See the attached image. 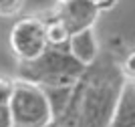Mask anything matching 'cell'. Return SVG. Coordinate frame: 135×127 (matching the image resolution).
I'll return each mask as SVG.
<instances>
[{"mask_svg":"<svg viewBox=\"0 0 135 127\" xmlns=\"http://www.w3.org/2000/svg\"><path fill=\"white\" fill-rule=\"evenodd\" d=\"M125 77L111 57H97L69 89L67 103L52 127H109Z\"/></svg>","mask_w":135,"mask_h":127,"instance_id":"obj_1","label":"cell"},{"mask_svg":"<svg viewBox=\"0 0 135 127\" xmlns=\"http://www.w3.org/2000/svg\"><path fill=\"white\" fill-rule=\"evenodd\" d=\"M24 79L45 89L73 87L85 67L69 53L67 46H46L38 59L24 63Z\"/></svg>","mask_w":135,"mask_h":127,"instance_id":"obj_2","label":"cell"},{"mask_svg":"<svg viewBox=\"0 0 135 127\" xmlns=\"http://www.w3.org/2000/svg\"><path fill=\"white\" fill-rule=\"evenodd\" d=\"M8 109L12 115V127H52L55 109L45 87L18 79L14 81Z\"/></svg>","mask_w":135,"mask_h":127,"instance_id":"obj_3","label":"cell"},{"mask_svg":"<svg viewBox=\"0 0 135 127\" xmlns=\"http://www.w3.org/2000/svg\"><path fill=\"white\" fill-rule=\"evenodd\" d=\"M8 43H10L12 53L22 63L38 59L49 46L45 20L40 16H24L16 20V24L10 28Z\"/></svg>","mask_w":135,"mask_h":127,"instance_id":"obj_4","label":"cell"},{"mask_svg":"<svg viewBox=\"0 0 135 127\" xmlns=\"http://www.w3.org/2000/svg\"><path fill=\"white\" fill-rule=\"evenodd\" d=\"M56 14L69 26L71 32H77V30H83V28L95 26L101 10L91 0H69V2H61L59 4Z\"/></svg>","mask_w":135,"mask_h":127,"instance_id":"obj_5","label":"cell"},{"mask_svg":"<svg viewBox=\"0 0 135 127\" xmlns=\"http://www.w3.org/2000/svg\"><path fill=\"white\" fill-rule=\"evenodd\" d=\"M69 53L77 59L83 67H89L97 61L99 57V40H97V34L93 28H83V30H77V32L71 34L67 44Z\"/></svg>","mask_w":135,"mask_h":127,"instance_id":"obj_6","label":"cell"},{"mask_svg":"<svg viewBox=\"0 0 135 127\" xmlns=\"http://www.w3.org/2000/svg\"><path fill=\"white\" fill-rule=\"evenodd\" d=\"M109 127H135V81L123 83Z\"/></svg>","mask_w":135,"mask_h":127,"instance_id":"obj_7","label":"cell"},{"mask_svg":"<svg viewBox=\"0 0 135 127\" xmlns=\"http://www.w3.org/2000/svg\"><path fill=\"white\" fill-rule=\"evenodd\" d=\"M45 20V18H42ZM45 28H46V40H49V46H67L69 39H71V30L65 22L59 18V14L55 12V16L45 20Z\"/></svg>","mask_w":135,"mask_h":127,"instance_id":"obj_8","label":"cell"},{"mask_svg":"<svg viewBox=\"0 0 135 127\" xmlns=\"http://www.w3.org/2000/svg\"><path fill=\"white\" fill-rule=\"evenodd\" d=\"M26 0H0V18H12L20 14Z\"/></svg>","mask_w":135,"mask_h":127,"instance_id":"obj_9","label":"cell"},{"mask_svg":"<svg viewBox=\"0 0 135 127\" xmlns=\"http://www.w3.org/2000/svg\"><path fill=\"white\" fill-rule=\"evenodd\" d=\"M119 69L123 73L125 81H135V49L127 53L123 63H119Z\"/></svg>","mask_w":135,"mask_h":127,"instance_id":"obj_10","label":"cell"},{"mask_svg":"<svg viewBox=\"0 0 135 127\" xmlns=\"http://www.w3.org/2000/svg\"><path fill=\"white\" fill-rule=\"evenodd\" d=\"M0 127H12V115L8 103H0Z\"/></svg>","mask_w":135,"mask_h":127,"instance_id":"obj_11","label":"cell"},{"mask_svg":"<svg viewBox=\"0 0 135 127\" xmlns=\"http://www.w3.org/2000/svg\"><path fill=\"white\" fill-rule=\"evenodd\" d=\"M91 2H95L99 6V10H109V8H113L117 4V0H91Z\"/></svg>","mask_w":135,"mask_h":127,"instance_id":"obj_12","label":"cell"},{"mask_svg":"<svg viewBox=\"0 0 135 127\" xmlns=\"http://www.w3.org/2000/svg\"><path fill=\"white\" fill-rule=\"evenodd\" d=\"M56 2H59V4H61V2H69V0H56Z\"/></svg>","mask_w":135,"mask_h":127,"instance_id":"obj_13","label":"cell"}]
</instances>
